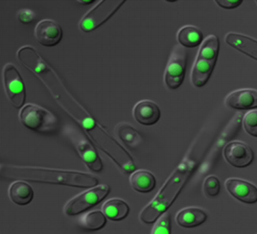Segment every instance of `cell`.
<instances>
[{
  "label": "cell",
  "mask_w": 257,
  "mask_h": 234,
  "mask_svg": "<svg viewBox=\"0 0 257 234\" xmlns=\"http://www.w3.org/2000/svg\"><path fill=\"white\" fill-rule=\"evenodd\" d=\"M225 188L229 194L240 202L252 204L257 202V187L250 182L240 179H228Z\"/></svg>",
  "instance_id": "obj_12"
},
{
  "label": "cell",
  "mask_w": 257,
  "mask_h": 234,
  "mask_svg": "<svg viewBox=\"0 0 257 234\" xmlns=\"http://www.w3.org/2000/svg\"><path fill=\"white\" fill-rule=\"evenodd\" d=\"M64 136L70 140L71 144L75 148L78 155L86 166L95 173L103 170V163L100 160L96 149L91 144L86 135L76 126L66 125L64 128Z\"/></svg>",
  "instance_id": "obj_5"
},
{
  "label": "cell",
  "mask_w": 257,
  "mask_h": 234,
  "mask_svg": "<svg viewBox=\"0 0 257 234\" xmlns=\"http://www.w3.org/2000/svg\"><path fill=\"white\" fill-rule=\"evenodd\" d=\"M186 64L187 51L181 44L175 45L165 69V83L170 89H177L183 83Z\"/></svg>",
  "instance_id": "obj_8"
},
{
  "label": "cell",
  "mask_w": 257,
  "mask_h": 234,
  "mask_svg": "<svg viewBox=\"0 0 257 234\" xmlns=\"http://www.w3.org/2000/svg\"><path fill=\"white\" fill-rule=\"evenodd\" d=\"M133 114L141 125L152 126L159 122L161 118V109L155 102L142 100L134 107Z\"/></svg>",
  "instance_id": "obj_14"
},
{
  "label": "cell",
  "mask_w": 257,
  "mask_h": 234,
  "mask_svg": "<svg viewBox=\"0 0 257 234\" xmlns=\"http://www.w3.org/2000/svg\"><path fill=\"white\" fill-rule=\"evenodd\" d=\"M0 172L1 177L5 180L52 183L80 188L95 187L99 181L94 176L78 171L57 170L2 164Z\"/></svg>",
  "instance_id": "obj_1"
},
{
  "label": "cell",
  "mask_w": 257,
  "mask_h": 234,
  "mask_svg": "<svg viewBox=\"0 0 257 234\" xmlns=\"http://www.w3.org/2000/svg\"><path fill=\"white\" fill-rule=\"evenodd\" d=\"M125 3L124 0H102L83 17L79 23L82 31L88 33L100 27L107 22Z\"/></svg>",
  "instance_id": "obj_6"
},
{
  "label": "cell",
  "mask_w": 257,
  "mask_h": 234,
  "mask_svg": "<svg viewBox=\"0 0 257 234\" xmlns=\"http://www.w3.org/2000/svg\"><path fill=\"white\" fill-rule=\"evenodd\" d=\"M78 2H79V3H82V4H85V5H86V4H90V3H93L94 1H93V0H89V1H87V0H86V1H81V0H80V1H78Z\"/></svg>",
  "instance_id": "obj_28"
},
{
  "label": "cell",
  "mask_w": 257,
  "mask_h": 234,
  "mask_svg": "<svg viewBox=\"0 0 257 234\" xmlns=\"http://www.w3.org/2000/svg\"><path fill=\"white\" fill-rule=\"evenodd\" d=\"M36 15L34 12L31 10H27V9H24V10H21L18 14V19L20 22L24 23V24H27V23H30L34 21Z\"/></svg>",
  "instance_id": "obj_26"
},
{
  "label": "cell",
  "mask_w": 257,
  "mask_h": 234,
  "mask_svg": "<svg viewBox=\"0 0 257 234\" xmlns=\"http://www.w3.org/2000/svg\"><path fill=\"white\" fill-rule=\"evenodd\" d=\"M204 35L203 32L192 25L182 27L178 32V41L182 46L186 48H194L203 43Z\"/></svg>",
  "instance_id": "obj_20"
},
{
  "label": "cell",
  "mask_w": 257,
  "mask_h": 234,
  "mask_svg": "<svg viewBox=\"0 0 257 234\" xmlns=\"http://www.w3.org/2000/svg\"><path fill=\"white\" fill-rule=\"evenodd\" d=\"M225 105L234 109H249L257 107V89L243 88L226 96Z\"/></svg>",
  "instance_id": "obj_13"
},
{
  "label": "cell",
  "mask_w": 257,
  "mask_h": 234,
  "mask_svg": "<svg viewBox=\"0 0 257 234\" xmlns=\"http://www.w3.org/2000/svg\"><path fill=\"white\" fill-rule=\"evenodd\" d=\"M207 219V214L198 207H187L181 210L176 216V221L179 225L185 228L196 227L204 223Z\"/></svg>",
  "instance_id": "obj_16"
},
{
  "label": "cell",
  "mask_w": 257,
  "mask_h": 234,
  "mask_svg": "<svg viewBox=\"0 0 257 234\" xmlns=\"http://www.w3.org/2000/svg\"><path fill=\"white\" fill-rule=\"evenodd\" d=\"M243 126L248 135L257 138V110L248 111L243 119Z\"/></svg>",
  "instance_id": "obj_25"
},
{
  "label": "cell",
  "mask_w": 257,
  "mask_h": 234,
  "mask_svg": "<svg viewBox=\"0 0 257 234\" xmlns=\"http://www.w3.org/2000/svg\"><path fill=\"white\" fill-rule=\"evenodd\" d=\"M102 212L111 221H121L130 213L128 204L121 199H110L102 206Z\"/></svg>",
  "instance_id": "obj_19"
},
{
  "label": "cell",
  "mask_w": 257,
  "mask_h": 234,
  "mask_svg": "<svg viewBox=\"0 0 257 234\" xmlns=\"http://www.w3.org/2000/svg\"><path fill=\"white\" fill-rule=\"evenodd\" d=\"M81 225L87 230H99L105 226L107 219L105 214L99 210H94L84 214L80 218Z\"/></svg>",
  "instance_id": "obj_21"
},
{
  "label": "cell",
  "mask_w": 257,
  "mask_h": 234,
  "mask_svg": "<svg viewBox=\"0 0 257 234\" xmlns=\"http://www.w3.org/2000/svg\"><path fill=\"white\" fill-rule=\"evenodd\" d=\"M20 121L26 128L42 134H53L58 129V119L52 112L36 104H27L20 112Z\"/></svg>",
  "instance_id": "obj_4"
},
{
  "label": "cell",
  "mask_w": 257,
  "mask_h": 234,
  "mask_svg": "<svg viewBox=\"0 0 257 234\" xmlns=\"http://www.w3.org/2000/svg\"><path fill=\"white\" fill-rule=\"evenodd\" d=\"M110 191L108 185H99L79 194L71 199L64 206V213L68 216H75L84 212L102 202Z\"/></svg>",
  "instance_id": "obj_7"
},
{
  "label": "cell",
  "mask_w": 257,
  "mask_h": 234,
  "mask_svg": "<svg viewBox=\"0 0 257 234\" xmlns=\"http://www.w3.org/2000/svg\"><path fill=\"white\" fill-rule=\"evenodd\" d=\"M115 134L124 143L133 148L139 145L141 141L140 134L137 132V130L126 123H121L117 125L115 128Z\"/></svg>",
  "instance_id": "obj_22"
},
{
  "label": "cell",
  "mask_w": 257,
  "mask_h": 234,
  "mask_svg": "<svg viewBox=\"0 0 257 234\" xmlns=\"http://www.w3.org/2000/svg\"><path fill=\"white\" fill-rule=\"evenodd\" d=\"M3 81L5 91L12 105L21 108L25 104L26 91L22 76L13 64H7L3 68Z\"/></svg>",
  "instance_id": "obj_9"
},
{
  "label": "cell",
  "mask_w": 257,
  "mask_h": 234,
  "mask_svg": "<svg viewBox=\"0 0 257 234\" xmlns=\"http://www.w3.org/2000/svg\"><path fill=\"white\" fill-rule=\"evenodd\" d=\"M9 197L18 205H27L34 198L33 188L25 181H15L10 185Z\"/></svg>",
  "instance_id": "obj_18"
},
{
  "label": "cell",
  "mask_w": 257,
  "mask_h": 234,
  "mask_svg": "<svg viewBox=\"0 0 257 234\" xmlns=\"http://www.w3.org/2000/svg\"><path fill=\"white\" fill-rule=\"evenodd\" d=\"M221 190L220 181L215 176H209L207 177L204 181V194L209 197H216Z\"/></svg>",
  "instance_id": "obj_24"
},
{
  "label": "cell",
  "mask_w": 257,
  "mask_h": 234,
  "mask_svg": "<svg viewBox=\"0 0 257 234\" xmlns=\"http://www.w3.org/2000/svg\"><path fill=\"white\" fill-rule=\"evenodd\" d=\"M35 37L38 43L43 46L51 47L61 43L63 39V29L61 25L53 20H43L37 24Z\"/></svg>",
  "instance_id": "obj_11"
},
{
  "label": "cell",
  "mask_w": 257,
  "mask_h": 234,
  "mask_svg": "<svg viewBox=\"0 0 257 234\" xmlns=\"http://www.w3.org/2000/svg\"><path fill=\"white\" fill-rule=\"evenodd\" d=\"M220 49L216 35H209L204 40L192 68L191 82L196 87H203L213 72Z\"/></svg>",
  "instance_id": "obj_3"
},
{
  "label": "cell",
  "mask_w": 257,
  "mask_h": 234,
  "mask_svg": "<svg viewBox=\"0 0 257 234\" xmlns=\"http://www.w3.org/2000/svg\"><path fill=\"white\" fill-rule=\"evenodd\" d=\"M197 164L198 160H195L190 154L188 158L176 168L171 177L162 186L161 191L157 194L156 198L140 213V220L143 223H155L163 213L167 211L172 203L175 202L179 193L182 191V187Z\"/></svg>",
  "instance_id": "obj_2"
},
{
  "label": "cell",
  "mask_w": 257,
  "mask_h": 234,
  "mask_svg": "<svg viewBox=\"0 0 257 234\" xmlns=\"http://www.w3.org/2000/svg\"><path fill=\"white\" fill-rule=\"evenodd\" d=\"M242 0H216V3L225 9H234L242 4Z\"/></svg>",
  "instance_id": "obj_27"
},
{
  "label": "cell",
  "mask_w": 257,
  "mask_h": 234,
  "mask_svg": "<svg viewBox=\"0 0 257 234\" xmlns=\"http://www.w3.org/2000/svg\"><path fill=\"white\" fill-rule=\"evenodd\" d=\"M225 43L246 56L257 61V41L237 33H228L225 36Z\"/></svg>",
  "instance_id": "obj_15"
},
{
  "label": "cell",
  "mask_w": 257,
  "mask_h": 234,
  "mask_svg": "<svg viewBox=\"0 0 257 234\" xmlns=\"http://www.w3.org/2000/svg\"><path fill=\"white\" fill-rule=\"evenodd\" d=\"M151 234H171V215L169 212L163 213L156 221Z\"/></svg>",
  "instance_id": "obj_23"
},
{
  "label": "cell",
  "mask_w": 257,
  "mask_h": 234,
  "mask_svg": "<svg viewBox=\"0 0 257 234\" xmlns=\"http://www.w3.org/2000/svg\"><path fill=\"white\" fill-rule=\"evenodd\" d=\"M225 160L237 168H244L251 164L254 159L252 149L241 141L229 142L224 149Z\"/></svg>",
  "instance_id": "obj_10"
},
{
  "label": "cell",
  "mask_w": 257,
  "mask_h": 234,
  "mask_svg": "<svg viewBox=\"0 0 257 234\" xmlns=\"http://www.w3.org/2000/svg\"><path fill=\"white\" fill-rule=\"evenodd\" d=\"M130 183L136 191L149 193L155 189L157 181L150 171L138 170L130 177Z\"/></svg>",
  "instance_id": "obj_17"
},
{
  "label": "cell",
  "mask_w": 257,
  "mask_h": 234,
  "mask_svg": "<svg viewBox=\"0 0 257 234\" xmlns=\"http://www.w3.org/2000/svg\"><path fill=\"white\" fill-rule=\"evenodd\" d=\"M256 5H257V1H256Z\"/></svg>",
  "instance_id": "obj_29"
}]
</instances>
